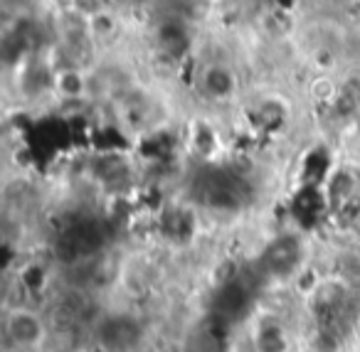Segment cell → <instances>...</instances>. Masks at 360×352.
I'll use <instances>...</instances> for the list:
<instances>
[{
    "label": "cell",
    "instance_id": "4",
    "mask_svg": "<svg viewBox=\"0 0 360 352\" xmlns=\"http://www.w3.org/2000/svg\"><path fill=\"white\" fill-rule=\"evenodd\" d=\"M252 345L255 352H294L296 342H291L289 327L281 318L264 315L257 320Z\"/></svg>",
    "mask_w": 360,
    "mask_h": 352
},
{
    "label": "cell",
    "instance_id": "2",
    "mask_svg": "<svg viewBox=\"0 0 360 352\" xmlns=\"http://www.w3.org/2000/svg\"><path fill=\"white\" fill-rule=\"evenodd\" d=\"M55 337L47 308L20 303L3 311V342L6 352H45Z\"/></svg>",
    "mask_w": 360,
    "mask_h": 352
},
{
    "label": "cell",
    "instance_id": "1",
    "mask_svg": "<svg viewBox=\"0 0 360 352\" xmlns=\"http://www.w3.org/2000/svg\"><path fill=\"white\" fill-rule=\"evenodd\" d=\"M86 337L94 352H139L150 340L141 315L129 308H101Z\"/></svg>",
    "mask_w": 360,
    "mask_h": 352
},
{
    "label": "cell",
    "instance_id": "6",
    "mask_svg": "<svg viewBox=\"0 0 360 352\" xmlns=\"http://www.w3.org/2000/svg\"><path fill=\"white\" fill-rule=\"evenodd\" d=\"M70 352H79V350H70Z\"/></svg>",
    "mask_w": 360,
    "mask_h": 352
},
{
    "label": "cell",
    "instance_id": "5",
    "mask_svg": "<svg viewBox=\"0 0 360 352\" xmlns=\"http://www.w3.org/2000/svg\"><path fill=\"white\" fill-rule=\"evenodd\" d=\"M294 352H328V350H323V347L316 345V342L311 340V342H304V345H296Z\"/></svg>",
    "mask_w": 360,
    "mask_h": 352
},
{
    "label": "cell",
    "instance_id": "3",
    "mask_svg": "<svg viewBox=\"0 0 360 352\" xmlns=\"http://www.w3.org/2000/svg\"><path fill=\"white\" fill-rule=\"evenodd\" d=\"M301 254L299 237H276L262 254V271L269 278H289L301 263Z\"/></svg>",
    "mask_w": 360,
    "mask_h": 352
}]
</instances>
